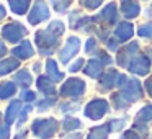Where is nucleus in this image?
Instances as JSON below:
<instances>
[{"mask_svg":"<svg viewBox=\"0 0 152 139\" xmlns=\"http://www.w3.org/2000/svg\"><path fill=\"white\" fill-rule=\"evenodd\" d=\"M118 85L121 87L119 95H121L128 103H132V102H136V100H139L142 97V90H141V85H139L137 80L128 79V77L121 75L118 80Z\"/></svg>","mask_w":152,"mask_h":139,"instance_id":"f03ea898","label":"nucleus"},{"mask_svg":"<svg viewBox=\"0 0 152 139\" xmlns=\"http://www.w3.org/2000/svg\"><path fill=\"white\" fill-rule=\"evenodd\" d=\"M102 2H103V0H82L83 7L90 8V10H93V8L100 7V4H102Z\"/></svg>","mask_w":152,"mask_h":139,"instance_id":"c756f323","label":"nucleus"},{"mask_svg":"<svg viewBox=\"0 0 152 139\" xmlns=\"http://www.w3.org/2000/svg\"><path fill=\"white\" fill-rule=\"evenodd\" d=\"M102 67H103V62L100 59H92L87 62V67H85V74L90 77H98L100 72H102Z\"/></svg>","mask_w":152,"mask_h":139,"instance_id":"f3484780","label":"nucleus"},{"mask_svg":"<svg viewBox=\"0 0 152 139\" xmlns=\"http://www.w3.org/2000/svg\"><path fill=\"white\" fill-rule=\"evenodd\" d=\"M67 139H82V134L80 132H75V134H72V136H69Z\"/></svg>","mask_w":152,"mask_h":139,"instance_id":"ea45409f","label":"nucleus"},{"mask_svg":"<svg viewBox=\"0 0 152 139\" xmlns=\"http://www.w3.org/2000/svg\"><path fill=\"white\" fill-rule=\"evenodd\" d=\"M145 85H147V90H149V93H151V97H152V79H149L147 82H145Z\"/></svg>","mask_w":152,"mask_h":139,"instance_id":"58836bf2","label":"nucleus"},{"mask_svg":"<svg viewBox=\"0 0 152 139\" xmlns=\"http://www.w3.org/2000/svg\"><path fill=\"white\" fill-rule=\"evenodd\" d=\"M57 129V121L54 118L49 119H36L33 123V132L41 139H48V138H53L54 132Z\"/></svg>","mask_w":152,"mask_h":139,"instance_id":"7ed1b4c3","label":"nucleus"},{"mask_svg":"<svg viewBox=\"0 0 152 139\" xmlns=\"http://www.w3.org/2000/svg\"><path fill=\"white\" fill-rule=\"evenodd\" d=\"M83 90H85V83L80 79H70L61 87V95L62 97H70V98H79L82 97Z\"/></svg>","mask_w":152,"mask_h":139,"instance_id":"20e7f679","label":"nucleus"},{"mask_svg":"<svg viewBox=\"0 0 152 139\" xmlns=\"http://www.w3.org/2000/svg\"><path fill=\"white\" fill-rule=\"evenodd\" d=\"M15 82H18V83H21L23 87H28L31 82H33V79H31V75H30V72L28 70H20V72L17 74V77H15Z\"/></svg>","mask_w":152,"mask_h":139,"instance_id":"393cba45","label":"nucleus"},{"mask_svg":"<svg viewBox=\"0 0 152 139\" xmlns=\"http://www.w3.org/2000/svg\"><path fill=\"white\" fill-rule=\"evenodd\" d=\"M108 48H110V49H113V51H116V49H118V43H116V41H110Z\"/></svg>","mask_w":152,"mask_h":139,"instance_id":"4c0bfd02","label":"nucleus"},{"mask_svg":"<svg viewBox=\"0 0 152 139\" xmlns=\"http://www.w3.org/2000/svg\"><path fill=\"white\" fill-rule=\"evenodd\" d=\"M139 49V46H137V43H131L129 46H126V49L123 51L121 54L118 56V64L121 67H126V66H129V61L132 59V56L136 54V51Z\"/></svg>","mask_w":152,"mask_h":139,"instance_id":"9d476101","label":"nucleus"},{"mask_svg":"<svg viewBox=\"0 0 152 139\" xmlns=\"http://www.w3.org/2000/svg\"><path fill=\"white\" fill-rule=\"evenodd\" d=\"M95 46H96L95 40H88V44H85V51L87 53H92V51L95 49Z\"/></svg>","mask_w":152,"mask_h":139,"instance_id":"e433bc0d","label":"nucleus"},{"mask_svg":"<svg viewBox=\"0 0 152 139\" xmlns=\"http://www.w3.org/2000/svg\"><path fill=\"white\" fill-rule=\"evenodd\" d=\"M21 113V102L20 100H13V102L8 105V110H7V116H5V124L10 126L12 123L15 121L18 115Z\"/></svg>","mask_w":152,"mask_h":139,"instance_id":"9b49d317","label":"nucleus"},{"mask_svg":"<svg viewBox=\"0 0 152 139\" xmlns=\"http://www.w3.org/2000/svg\"><path fill=\"white\" fill-rule=\"evenodd\" d=\"M82 64H83V59H77L75 61V62H74L72 64V66H70V72H77V70H79L80 69V67H82Z\"/></svg>","mask_w":152,"mask_h":139,"instance_id":"c9c22d12","label":"nucleus"},{"mask_svg":"<svg viewBox=\"0 0 152 139\" xmlns=\"http://www.w3.org/2000/svg\"><path fill=\"white\" fill-rule=\"evenodd\" d=\"M4 17H5V8L0 5V20H4Z\"/></svg>","mask_w":152,"mask_h":139,"instance_id":"79ce46f5","label":"nucleus"},{"mask_svg":"<svg viewBox=\"0 0 152 139\" xmlns=\"http://www.w3.org/2000/svg\"><path fill=\"white\" fill-rule=\"evenodd\" d=\"M80 128V121L75 118H66L62 121V129L64 131H72V129Z\"/></svg>","mask_w":152,"mask_h":139,"instance_id":"a878e982","label":"nucleus"},{"mask_svg":"<svg viewBox=\"0 0 152 139\" xmlns=\"http://www.w3.org/2000/svg\"><path fill=\"white\" fill-rule=\"evenodd\" d=\"M124 123H126V118L113 119L111 123H108V128H110V131H118V129H121L123 126H124Z\"/></svg>","mask_w":152,"mask_h":139,"instance_id":"cd10ccee","label":"nucleus"},{"mask_svg":"<svg viewBox=\"0 0 152 139\" xmlns=\"http://www.w3.org/2000/svg\"><path fill=\"white\" fill-rule=\"evenodd\" d=\"M64 25L61 21H53L46 30H41L36 33V44L39 48V51L43 54H51L49 49L53 51V48L56 46L57 38L62 34Z\"/></svg>","mask_w":152,"mask_h":139,"instance_id":"f257e3e1","label":"nucleus"},{"mask_svg":"<svg viewBox=\"0 0 152 139\" xmlns=\"http://www.w3.org/2000/svg\"><path fill=\"white\" fill-rule=\"evenodd\" d=\"M54 4V8L57 12H64L67 7H69V0H51Z\"/></svg>","mask_w":152,"mask_h":139,"instance_id":"c85d7f7f","label":"nucleus"},{"mask_svg":"<svg viewBox=\"0 0 152 139\" xmlns=\"http://www.w3.org/2000/svg\"><path fill=\"white\" fill-rule=\"evenodd\" d=\"M151 69V62L145 56H136L132 59V62H129V70L139 75H145Z\"/></svg>","mask_w":152,"mask_h":139,"instance_id":"6e6552de","label":"nucleus"},{"mask_svg":"<svg viewBox=\"0 0 152 139\" xmlns=\"http://www.w3.org/2000/svg\"><path fill=\"white\" fill-rule=\"evenodd\" d=\"M34 92H28V90H25V92H21V98L25 100V102H33L34 100Z\"/></svg>","mask_w":152,"mask_h":139,"instance_id":"f704fd0d","label":"nucleus"},{"mask_svg":"<svg viewBox=\"0 0 152 139\" xmlns=\"http://www.w3.org/2000/svg\"><path fill=\"white\" fill-rule=\"evenodd\" d=\"M53 103H54V98H49V100H43V102L39 103V105H38V110H39V111H44V110L46 108H49V106H53Z\"/></svg>","mask_w":152,"mask_h":139,"instance_id":"473e14b6","label":"nucleus"},{"mask_svg":"<svg viewBox=\"0 0 152 139\" xmlns=\"http://www.w3.org/2000/svg\"><path fill=\"white\" fill-rule=\"evenodd\" d=\"M141 138H142V136L139 134V132L132 131V129H131V131H126L124 134L121 136V139H141Z\"/></svg>","mask_w":152,"mask_h":139,"instance_id":"2f4dec72","label":"nucleus"},{"mask_svg":"<svg viewBox=\"0 0 152 139\" xmlns=\"http://www.w3.org/2000/svg\"><path fill=\"white\" fill-rule=\"evenodd\" d=\"M12 53H13L17 57H20V59H28V57L33 56V46H31L30 41H23V43H21L20 46L15 48Z\"/></svg>","mask_w":152,"mask_h":139,"instance_id":"ddd939ff","label":"nucleus"},{"mask_svg":"<svg viewBox=\"0 0 152 139\" xmlns=\"http://www.w3.org/2000/svg\"><path fill=\"white\" fill-rule=\"evenodd\" d=\"M17 92V87H15L13 82H2L0 83V98H8V97L15 95Z\"/></svg>","mask_w":152,"mask_h":139,"instance_id":"4be33fe9","label":"nucleus"},{"mask_svg":"<svg viewBox=\"0 0 152 139\" xmlns=\"http://www.w3.org/2000/svg\"><path fill=\"white\" fill-rule=\"evenodd\" d=\"M139 4H134V2H126L123 0V13L126 15V18H134L139 15Z\"/></svg>","mask_w":152,"mask_h":139,"instance_id":"a211bd4d","label":"nucleus"},{"mask_svg":"<svg viewBox=\"0 0 152 139\" xmlns=\"http://www.w3.org/2000/svg\"><path fill=\"white\" fill-rule=\"evenodd\" d=\"M30 111H31V106L26 105V106L23 108V111L20 113V118H18V126H21L25 121H26V116H28V113H30Z\"/></svg>","mask_w":152,"mask_h":139,"instance_id":"7c9ffc66","label":"nucleus"},{"mask_svg":"<svg viewBox=\"0 0 152 139\" xmlns=\"http://www.w3.org/2000/svg\"><path fill=\"white\" fill-rule=\"evenodd\" d=\"M26 33H28L26 28H25L23 25L17 23V21L8 23L7 26L4 28V31H2L4 38H5V40H8V43H18V41L21 40V36H25Z\"/></svg>","mask_w":152,"mask_h":139,"instance_id":"39448f33","label":"nucleus"},{"mask_svg":"<svg viewBox=\"0 0 152 139\" xmlns=\"http://www.w3.org/2000/svg\"><path fill=\"white\" fill-rule=\"evenodd\" d=\"M119 74L116 72V70H113V69H110L108 72H105L102 75V87L103 89H111V87H115V85H118V80H119Z\"/></svg>","mask_w":152,"mask_h":139,"instance_id":"f8f14e48","label":"nucleus"},{"mask_svg":"<svg viewBox=\"0 0 152 139\" xmlns=\"http://www.w3.org/2000/svg\"><path fill=\"white\" fill-rule=\"evenodd\" d=\"M8 134H10V126L8 124L0 126V139H8Z\"/></svg>","mask_w":152,"mask_h":139,"instance_id":"72a5a7b5","label":"nucleus"},{"mask_svg":"<svg viewBox=\"0 0 152 139\" xmlns=\"http://www.w3.org/2000/svg\"><path fill=\"white\" fill-rule=\"evenodd\" d=\"M46 69H48V77H49L53 82H61V80L64 79V74L61 72V70H57V64L56 61L49 59L46 62Z\"/></svg>","mask_w":152,"mask_h":139,"instance_id":"4468645a","label":"nucleus"},{"mask_svg":"<svg viewBox=\"0 0 152 139\" xmlns=\"http://www.w3.org/2000/svg\"><path fill=\"white\" fill-rule=\"evenodd\" d=\"M139 36H142V38H152V23H147V25L139 26Z\"/></svg>","mask_w":152,"mask_h":139,"instance_id":"bb28decb","label":"nucleus"},{"mask_svg":"<svg viewBox=\"0 0 152 139\" xmlns=\"http://www.w3.org/2000/svg\"><path fill=\"white\" fill-rule=\"evenodd\" d=\"M10 8L15 12L17 15H23L28 10V5H30V0H8Z\"/></svg>","mask_w":152,"mask_h":139,"instance_id":"6ab92c4d","label":"nucleus"},{"mask_svg":"<svg viewBox=\"0 0 152 139\" xmlns=\"http://www.w3.org/2000/svg\"><path fill=\"white\" fill-rule=\"evenodd\" d=\"M18 67V61L17 59H4L2 62H0V75H5V74L12 72L13 69H17Z\"/></svg>","mask_w":152,"mask_h":139,"instance_id":"5701e85b","label":"nucleus"},{"mask_svg":"<svg viewBox=\"0 0 152 139\" xmlns=\"http://www.w3.org/2000/svg\"><path fill=\"white\" fill-rule=\"evenodd\" d=\"M151 139H152V136H151Z\"/></svg>","mask_w":152,"mask_h":139,"instance_id":"a18cd8bd","label":"nucleus"},{"mask_svg":"<svg viewBox=\"0 0 152 139\" xmlns=\"http://www.w3.org/2000/svg\"><path fill=\"white\" fill-rule=\"evenodd\" d=\"M108 111V103L105 100H92L85 108V115L90 119H100Z\"/></svg>","mask_w":152,"mask_h":139,"instance_id":"423d86ee","label":"nucleus"},{"mask_svg":"<svg viewBox=\"0 0 152 139\" xmlns=\"http://www.w3.org/2000/svg\"><path fill=\"white\" fill-rule=\"evenodd\" d=\"M151 119H152V105L144 106V108L137 113V116H136V123H137V124H145V123L151 121Z\"/></svg>","mask_w":152,"mask_h":139,"instance_id":"412c9836","label":"nucleus"},{"mask_svg":"<svg viewBox=\"0 0 152 139\" xmlns=\"http://www.w3.org/2000/svg\"><path fill=\"white\" fill-rule=\"evenodd\" d=\"M115 34H116V38H118V41H126V40H129V38L132 36V25L131 23H121L118 28H116V31H115Z\"/></svg>","mask_w":152,"mask_h":139,"instance_id":"2eb2a0df","label":"nucleus"},{"mask_svg":"<svg viewBox=\"0 0 152 139\" xmlns=\"http://www.w3.org/2000/svg\"><path fill=\"white\" fill-rule=\"evenodd\" d=\"M0 119H2V115H0Z\"/></svg>","mask_w":152,"mask_h":139,"instance_id":"c03bdc74","label":"nucleus"},{"mask_svg":"<svg viewBox=\"0 0 152 139\" xmlns=\"http://www.w3.org/2000/svg\"><path fill=\"white\" fill-rule=\"evenodd\" d=\"M38 89L41 90L43 93H46V95H54L56 93V89H54V85H53V80L49 79V77H39L38 79Z\"/></svg>","mask_w":152,"mask_h":139,"instance_id":"dca6fc26","label":"nucleus"},{"mask_svg":"<svg viewBox=\"0 0 152 139\" xmlns=\"http://www.w3.org/2000/svg\"><path fill=\"white\" fill-rule=\"evenodd\" d=\"M4 54H5V44L2 43V41H0V57L4 56Z\"/></svg>","mask_w":152,"mask_h":139,"instance_id":"a19ab883","label":"nucleus"},{"mask_svg":"<svg viewBox=\"0 0 152 139\" xmlns=\"http://www.w3.org/2000/svg\"><path fill=\"white\" fill-rule=\"evenodd\" d=\"M108 131H110L108 124L98 126V128H93L92 131H90V134H88V138H87V139H106Z\"/></svg>","mask_w":152,"mask_h":139,"instance_id":"b1692460","label":"nucleus"},{"mask_svg":"<svg viewBox=\"0 0 152 139\" xmlns=\"http://www.w3.org/2000/svg\"><path fill=\"white\" fill-rule=\"evenodd\" d=\"M98 17H100V20H106V21H110V23H113V21L116 20V7L113 4L106 5Z\"/></svg>","mask_w":152,"mask_h":139,"instance_id":"aec40b11","label":"nucleus"},{"mask_svg":"<svg viewBox=\"0 0 152 139\" xmlns=\"http://www.w3.org/2000/svg\"><path fill=\"white\" fill-rule=\"evenodd\" d=\"M80 48V40L79 38H69L66 43V48H64L62 51H61V62H69V59L74 56V54H77V51H79Z\"/></svg>","mask_w":152,"mask_h":139,"instance_id":"1a4fd4ad","label":"nucleus"},{"mask_svg":"<svg viewBox=\"0 0 152 139\" xmlns=\"http://www.w3.org/2000/svg\"><path fill=\"white\" fill-rule=\"evenodd\" d=\"M48 17H49V8H48V5L44 4L43 0H36V4H34L33 10H31L30 17H28L30 23L38 25V23H41V21L48 20Z\"/></svg>","mask_w":152,"mask_h":139,"instance_id":"0eeeda50","label":"nucleus"},{"mask_svg":"<svg viewBox=\"0 0 152 139\" xmlns=\"http://www.w3.org/2000/svg\"><path fill=\"white\" fill-rule=\"evenodd\" d=\"M25 138H26V132L23 131V132H20V134H18V136H17V138H15V139H25Z\"/></svg>","mask_w":152,"mask_h":139,"instance_id":"37998d69","label":"nucleus"}]
</instances>
